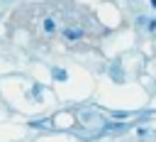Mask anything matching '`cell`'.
I'll use <instances>...</instances> for the list:
<instances>
[{
    "label": "cell",
    "instance_id": "cell-5",
    "mask_svg": "<svg viewBox=\"0 0 156 142\" xmlns=\"http://www.w3.org/2000/svg\"><path fill=\"white\" fill-rule=\"evenodd\" d=\"M32 95L39 100V98H41V86H34V88H32Z\"/></svg>",
    "mask_w": 156,
    "mask_h": 142
},
{
    "label": "cell",
    "instance_id": "cell-4",
    "mask_svg": "<svg viewBox=\"0 0 156 142\" xmlns=\"http://www.w3.org/2000/svg\"><path fill=\"white\" fill-rule=\"evenodd\" d=\"M112 78H115V81H122V71H119L117 66H112Z\"/></svg>",
    "mask_w": 156,
    "mask_h": 142
},
{
    "label": "cell",
    "instance_id": "cell-3",
    "mask_svg": "<svg viewBox=\"0 0 156 142\" xmlns=\"http://www.w3.org/2000/svg\"><path fill=\"white\" fill-rule=\"evenodd\" d=\"M44 32H46V34H54V32H56V22H54L51 17L44 20Z\"/></svg>",
    "mask_w": 156,
    "mask_h": 142
},
{
    "label": "cell",
    "instance_id": "cell-6",
    "mask_svg": "<svg viewBox=\"0 0 156 142\" xmlns=\"http://www.w3.org/2000/svg\"><path fill=\"white\" fill-rule=\"evenodd\" d=\"M151 5H154V7H156V0H151Z\"/></svg>",
    "mask_w": 156,
    "mask_h": 142
},
{
    "label": "cell",
    "instance_id": "cell-2",
    "mask_svg": "<svg viewBox=\"0 0 156 142\" xmlns=\"http://www.w3.org/2000/svg\"><path fill=\"white\" fill-rule=\"evenodd\" d=\"M51 76H54L56 81H66V78H68V71H66V69H51Z\"/></svg>",
    "mask_w": 156,
    "mask_h": 142
},
{
    "label": "cell",
    "instance_id": "cell-1",
    "mask_svg": "<svg viewBox=\"0 0 156 142\" xmlns=\"http://www.w3.org/2000/svg\"><path fill=\"white\" fill-rule=\"evenodd\" d=\"M63 37H66V39H71V42H76V39H80V37H83V29H78V27H68V29L63 32Z\"/></svg>",
    "mask_w": 156,
    "mask_h": 142
}]
</instances>
